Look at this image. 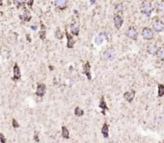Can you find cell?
<instances>
[{
  "label": "cell",
  "mask_w": 164,
  "mask_h": 143,
  "mask_svg": "<svg viewBox=\"0 0 164 143\" xmlns=\"http://www.w3.org/2000/svg\"><path fill=\"white\" fill-rule=\"evenodd\" d=\"M62 136L64 139H69V137H70L69 136V131L65 126H62Z\"/></svg>",
  "instance_id": "obj_19"
},
{
  "label": "cell",
  "mask_w": 164,
  "mask_h": 143,
  "mask_svg": "<svg viewBox=\"0 0 164 143\" xmlns=\"http://www.w3.org/2000/svg\"><path fill=\"white\" fill-rule=\"evenodd\" d=\"M101 132H102V134H103L104 138L107 139V138L109 137V125H108L107 123H104V126H103V128H102Z\"/></svg>",
  "instance_id": "obj_17"
},
{
  "label": "cell",
  "mask_w": 164,
  "mask_h": 143,
  "mask_svg": "<svg viewBox=\"0 0 164 143\" xmlns=\"http://www.w3.org/2000/svg\"><path fill=\"white\" fill-rule=\"evenodd\" d=\"M114 24H115V27L117 29H120L123 24V18L120 16H115V17H114Z\"/></svg>",
  "instance_id": "obj_11"
},
{
  "label": "cell",
  "mask_w": 164,
  "mask_h": 143,
  "mask_svg": "<svg viewBox=\"0 0 164 143\" xmlns=\"http://www.w3.org/2000/svg\"><path fill=\"white\" fill-rule=\"evenodd\" d=\"M115 53L113 49H109L104 53V59L106 61H112L115 59Z\"/></svg>",
  "instance_id": "obj_3"
},
{
  "label": "cell",
  "mask_w": 164,
  "mask_h": 143,
  "mask_svg": "<svg viewBox=\"0 0 164 143\" xmlns=\"http://www.w3.org/2000/svg\"><path fill=\"white\" fill-rule=\"evenodd\" d=\"M27 39H28V41H29V42H31V39H30V38H29V35H28V34H27Z\"/></svg>",
  "instance_id": "obj_33"
},
{
  "label": "cell",
  "mask_w": 164,
  "mask_h": 143,
  "mask_svg": "<svg viewBox=\"0 0 164 143\" xmlns=\"http://www.w3.org/2000/svg\"><path fill=\"white\" fill-rule=\"evenodd\" d=\"M2 3H3V2H2V1H0V5H2V4H2Z\"/></svg>",
  "instance_id": "obj_34"
},
{
  "label": "cell",
  "mask_w": 164,
  "mask_h": 143,
  "mask_svg": "<svg viewBox=\"0 0 164 143\" xmlns=\"http://www.w3.org/2000/svg\"><path fill=\"white\" fill-rule=\"evenodd\" d=\"M135 94H136V92H135L134 90H131V91L126 92L125 94L123 95V97H124V99H125L126 101H127L128 102L131 103V102L133 101V99H134Z\"/></svg>",
  "instance_id": "obj_10"
},
{
  "label": "cell",
  "mask_w": 164,
  "mask_h": 143,
  "mask_svg": "<svg viewBox=\"0 0 164 143\" xmlns=\"http://www.w3.org/2000/svg\"><path fill=\"white\" fill-rule=\"evenodd\" d=\"M91 65L89 63V61H86L84 65H83V73L86 74V76L87 77L88 80H92V74H91Z\"/></svg>",
  "instance_id": "obj_4"
},
{
  "label": "cell",
  "mask_w": 164,
  "mask_h": 143,
  "mask_svg": "<svg viewBox=\"0 0 164 143\" xmlns=\"http://www.w3.org/2000/svg\"><path fill=\"white\" fill-rule=\"evenodd\" d=\"M142 36L145 39L150 40L154 37V33H153V31L150 28L145 27L142 31Z\"/></svg>",
  "instance_id": "obj_2"
},
{
  "label": "cell",
  "mask_w": 164,
  "mask_h": 143,
  "mask_svg": "<svg viewBox=\"0 0 164 143\" xmlns=\"http://www.w3.org/2000/svg\"><path fill=\"white\" fill-rule=\"evenodd\" d=\"M157 87H158V97H162L164 95V85L162 84H159Z\"/></svg>",
  "instance_id": "obj_21"
},
{
  "label": "cell",
  "mask_w": 164,
  "mask_h": 143,
  "mask_svg": "<svg viewBox=\"0 0 164 143\" xmlns=\"http://www.w3.org/2000/svg\"><path fill=\"white\" fill-rule=\"evenodd\" d=\"M99 106L100 108H102V113L103 115H105V110H109L107 106V104H106V101L104 100V96H102L101 99H100V102H99Z\"/></svg>",
  "instance_id": "obj_14"
},
{
  "label": "cell",
  "mask_w": 164,
  "mask_h": 143,
  "mask_svg": "<svg viewBox=\"0 0 164 143\" xmlns=\"http://www.w3.org/2000/svg\"><path fill=\"white\" fill-rule=\"evenodd\" d=\"M33 2H34V1H33V0H32V1H27V5L29 6V7H32V6H33Z\"/></svg>",
  "instance_id": "obj_30"
},
{
  "label": "cell",
  "mask_w": 164,
  "mask_h": 143,
  "mask_svg": "<svg viewBox=\"0 0 164 143\" xmlns=\"http://www.w3.org/2000/svg\"><path fill=\"white\" fill-rule=\"evenodd\" d=\"M156 55L158 58L160 59H164V48H162V49H159L156 52Z\"/></svg>",
  "instance_id": "obj_23"
},
{
  "label": "cell",
  "mask_w": 164,
  "mask_h": 143,
  "mask_svg": "<svg viewBox=\"0 0 164 143\" xmlns=\"http://www.w3.org/2000/svg\"><path fill=\"white\" fill-rule=\"evenodd\" d=\"M55 37H57V39H62V38L63 37V34L61 32L60 28H57V29L56 30V32H55Z\"/></svg>",
  "instance_id": "obj_24"
},
{
  "label": "cell",
  "mask_w": 164,
  "mask_h": 143,
  "mask_svg": "<svg viewBox=\"0 0 164 143\" xmlns=\"http://www.w3.org/2000/svg\"><path fill=\"white\" fill-rule=\"evenodd\" d=\"M37 28H38L37 26H31V29L34 30V31H36V30H37Z\"/></svg>",
  "instance_id": "obj_31"
},
{
  "label": "cell",
  "mask_w": 164,
  "mask_h": 143,
  "mask_svg": "<svg viewBox=\"0 0 164 143\" xmlns=\"http://www.w3.org/2000/svg\"><path fill=\"white\" fill-rule=\"evenodd\" d=\"M104 37L98 35V37L95 38V43L97 45H101V44H103V43H104Z\"/></svg>",
  "instance_id": "obj_22"
},
{
  "label": "cell",
  "mask_w": 164,
  "mask_h": 143,
  "mask_svg": "<svg viewBox=\"0 0 164 143\" xmlns=\"http://www.w3.org/2000/svg\"><path fill=\"white\" fill-rule=\"evenodd\" d=\"M115 10H116V11H123V4H116V5H115Z\"/></svg>",
  "instance_id": "obj_26"
},
{
  "label": "cell",
  "mask_w": 164,
  "mask_h": 143,
  "mask_svg": "<svg viewBox=\"0 0 164 143\" xmlns=\"http://www.w3.org/2000/svg\"><path fill=\"white\" fill-rule=\"evenodd\" d=\"M140 11L143 14L146 15L148 17H150L152 12V8H151V4L150 3H143L142 5L140 7Z\"/></svg>",
  "instance_id": "obj_1"
},
{
  "label": "cell",
  "mask_w": 164,
  "mask_h": 143,
  "mask_svg": "<svg viewBox=\"0 0 164 143\" xmlns=\"http://www.w3.org/2000/svg\"><path fill=\"white\" fill-rule=\"evenodd\" d=\"M156 9L159 12H162V13H164V2H161L158 3L157 5H156Z\"/></svg>",
  "instance_id": "obj_25"
},
{
  "label": "cell",
  "mask_w": 164,
  "mask_h": 143,
  "mask_svg": "<svg viewBox=\"0 0 164 143\" xmlns=\"http://www.w3.org/2000/svg\"><path fill=\"white\" fill-rule=\"evenodd\" d=\"M65 35H66L67 39H68V42H67V47H68V49H72V48H74V43H75V40L73 38V37L70 35V34L68 33L67 30H65Z\"/></svg>",
  "instance_id": "obj_8"
},
{
  "label": "cell",
  "mask_w": 164,
  "mask_h": 143,
  "mask_svg": "<svg viewBox=\"0 0 164 143\" xmlns=\"http://www.w3.org/2000/svg\"><path fill=\"white\" fill-rule=\"evenodd\" d=\"M55 5L60 10H65L67 8V1L64 0H57L55 1Z\"/></svg>",
  "instance_id": "obj_16"
},
{
  "label": "cell",
  "mask_w": 164,
  "mask_h": 143,
  "mask_svg": "<svg viewBox=\"0 0 164 143\" xmlns=\"http://www.w3.org/2000/svg\"><path fill=\"white\" fill-rule=\"evenodd\" d=\"M33 139H34V141H35L36 142H39V133H38V132H35V134H34V136H33Z\"/></svg>",
  "instance_id": "obj_28"
},
{
  "label": "cell",
  "mask_w": 164,
  "mask_h": 143,
  "mask_svg": "<svg viewBox=\"0 0 164 143\" xmlns=\"http://www.w3.org/2000/svg\"><path fill=\"white\" fill-rule=\"evenodd\" d=\"M12 126H13L14 128H18L20 126L19 123H18V122L16 121L15 118H13V119H12Z\"/></svg>",
  "instance_id": "obj_27"
},
{
  "label": "cell",
  "mask_w": 164,
  "mask_h": 143,
  "mask_svg": "<svg viewBox=\"0 0 164 143\" xmlns=\"http://www.w3.org/2000/svg\"><path fill=\"white\" fill-rule=\"evenodd\" d=\"M90 3H91V4H95L96 1H92V0H91V1H90Z\"/></svg>",
  "instance_id": "obj_32"
},
{
  "label": "cell",
  "mask_w": 164,
  "mask_h": 143,
  "mask_svg": "<svg viewBox=\"0 0 164 143\" xmlns=\"http://www.w3.org/2000/svg\"><path fill=\"white\" fill-rule=\"evenodd\" d=\"M74 114L77 117H81V116L84 115V111L80 107H79V106H76L75 109H74Z\"/></svg>",
  "instance_id": "obj_20"
},
{
  "label": "cell",
  "mask_w": 164,
  "mask_h": 143,
  "mask_svg": "<svg viewBox=\"0 0 164 143\" xmlns=\"http://www.w3.org/2000/svg\"><path fill=\"white\" fill-rule=\"evenodd\" d=\"M13 73H14V77H13V80H19L21 79V77H22V74H21V70H20V67L17 64H15L13 67Z\"/></svg>",
  "instance_id": "obj_9"
},
{
  "label": "cell",
  "mask_w": 164,
  "mask_h": 143,
  "mask_svg": "<svg viewBox=\"0 0 164 143\" xmlns=\"http://www.w3.org/2000/svg\"><path fill=\"white\" fill-rule=\"evenodd\" d=\"M70 28H71V32L74 36H79V33H80V25L77 22H74V23L71 24Z\"/></svg>",
  "instance_id": "obj_12"
},
{
  "label": "cell",
  "mask_w": 164,
  "mask_h": 143,
  "mask_svg": "<svg viewBox=\"0 0 164 143\" xmlns=\"http://www.w3.org/2000/svg\"><path fill=\"white\" fill-rule=\"evenodd\" d=\"M126 35L128 37H130L131 39H133V40L138 39V32H137L136 29L134 27H133V26H131V27L127 30V32H126Z\"/></svg>",
  "instance_id": "obj_5"
},
{
  "label": "cell",
  "mask_w": 164,
  "mask_h": 143,
  "mask_svg": "<svg viewBox=\"0 0 164 143\" xmlns=\"http://www.w3.org/2000/svg\"><path fill=\"white\" fill-rule=\"evenodd\" d=\"M20 18L22 21H29L31 20V14H30V11L27 9H24V13L22 16H20Z\"/></svg>",
  "instance_id": "obj_13"
},
{
  "label": "cell",
  "mask_w": 164,
  "mask_h": 143,
  "mask_svg": "<svg viewBox=\"0 0 164 143\" xmlns=\"http://www.w3.org/2000/svg\"><path fill=\"white\" fill-rule=\"evenodd\" d=\"M45 33H46V27L42 22H41V31L39 32V37L44 40L45 38Z\"/></svg>",
  "instance_id": "obj_18"
},
{
  "label": "cell",
  "mask_w": 164,
  "mask_h": 143,
  "mask_svg": "<svg viewBox=\"0 0 164 143\" xmlns=\"http://www.w3.org/2000/svg\"><path fill=\"white\" fill-rule=\"evenodd\" d=\"M0 141H1V143H6V138L4 137L3 134H0Z\"/></svg>",
  "instance_id": "obj_29"
},
{
  "label": "cell",
  "mask_w": 164,
  "mask_h": 143,
  "mask_svg": "<svg viewBox=\"0 0 164 143\" xmlns=\"http://www.w3.org/2000/svg\"><path fill=\"white\" fill-rule=\"evenodd\" d=\"M45 90H46V85L45 84H39L36 90V95L39 97H43L45 94Z\"/></svg>",
  "instance_id": "obj_6"
},
{
  "label": "cell",
  "mask_w": 164,
  "mask_h": 143,
  "mask_svg": "<svg viewBox=\"0 0 164 143\" xmlns=\"http://www.w3.org/2000/svg\"><path fill=\"white\" fill-rule=\"evenodd\" d=\"M153 29L157 32L164 31V22L162 21H156L153 23Z\"/></svg>",
  "instance_id": "obj_7"
},
{
  "label": "cell",
  "mask_w": 164,
  "mask_h": 143,
  "mask_svg": "<svg viewBox=\"0 0 164 143\" xmlns=\"http://www.w3.org/2000/svg\"><path fill=\"white\" fill-rule=\"evenodd\" d=\"M157 47L155 43H150V44L147 46V52L150 55H156V52H157Z\"/></svg>",
  "instance_id": "obj_15"
}]
</instances>
